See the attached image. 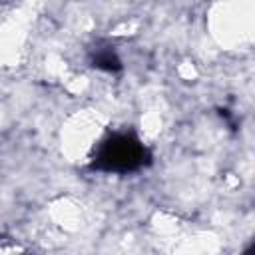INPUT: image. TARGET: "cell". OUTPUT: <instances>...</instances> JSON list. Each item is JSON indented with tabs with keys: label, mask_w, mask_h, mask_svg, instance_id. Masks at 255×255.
Segmentation results:
<instances>
[{
	"label": "cell",
	"mask_w": 255,
	"mask_h": 255,
	"mask_svg": "<svg viewBox=\"0 0 255 255\" xmlns=\"http://www.w3.org/2000/svg\"><path fill=\"white\" fill-rule=\"evenodd\" d=\"M147 145L133 131H114L106 135L92 153V167L106 173H133L149 163Z\"/></svg>",
	"instance_id": "cell-1"
},
{
	"label": "cell",
	"mask_w": 255,
	"mask_h": 255,
	"mask_svg": "<svg viewBox=\"0 0 255 255\" xmlns=\"http://www.w3.org/2000/svg\"><path fill=\"white\" fill-rule=\"evenodd\" d=\"M92 64L104 72H118L122 70V60L112 48H102L92 56Z\"/></svg>",
	"instance_id": "cell-2"
},
{
	"label": "cell",
	"mask_w": 255,
	"mask_h": 255,
	"mask_svg": "<svg viewBox=\"0 0 255 255\" xmlns=\"http://www.w3.org/2000/svg\"><path fill=\"white\" fill-rule=\"evenodd\" d=\"M0 255H26V251L12 239L0 237Z\"/></svg>",
	"instance_id": "cell-3"
},
{
	"label": "cell",
	"mask_w": 255,
	"mask_h": 255,
	"mask_svg": "<svg viewBox=\"0 0 255 255\" xmlns=\"http://www.w3.org/2000/svg\"><path fill=\"white\" fill-rule=\"evenodd\" d=\"M243 255H253V247H251V245H249V247H247V249H245V253H243Z\"/></svg>",
	"instance_id": "cell-4"
}]
</instances>
